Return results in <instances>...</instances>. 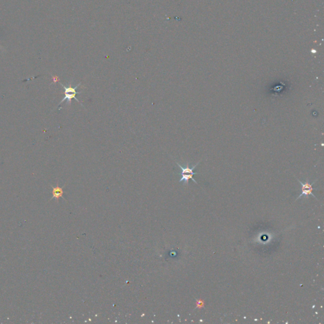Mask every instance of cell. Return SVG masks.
I'll return each instance as SVG.
<instances>
[{
	"label": "cell",
	"instance_id": "obj_1",
	"mask_svg": "<svg viewBox=\"0 0 324 324\" xmlns=\"http://www.w3.org/2000/svg\"><path fill=\"white\" fill-rule=\"evenodd\" d=\"M298 181L301 184L302 186V188H301V191H302V193L301 194H300V195L297 198V199H296V200H298V199L301 198V197L302 196H305V197H307L309 195H312L315 198H316V196L314 195V194H313V191L315 190V189H314L313 187V185L315 184V182L317 181V180H315V181H314L312 184H309V182H308V180H307L306 181H305V182L303 183L302 182H301L300 180H299V179H298Z\"/></svg>",
	"mask_w": 324,
	"mask_h": 324
},
{
	"label": "cell",
	"instance_id": "obj_2",
	"mask_svg": "<svg viewBox=\"0 0 324 324\" xmlns=\"http://www.w3.org/2000/svg\"><path fill=\"white\" fill-rule=\"evenodd\" d=\"M200 161H199V162H198V163L197 164H196L195 165H194V166H193L192 168H190V167H189V163H187V165H186V167H185V168H184V167H182V166L181 165H180V164H179V163H177V162H176V163H177V165H178V166H179V167H180V169H181V173H180V174H192V175H196V174H198V173H197V172H193V170H194V169H195V168L196 167V166H198V165L199 164H200Z\"/></svg>",
	"mask_w": 324,
	"mask_h": 324
},
{
	"label": "cell",
	"instance_id": "obj_3",
	"mask_svg": "<svg viewBox=\"0 0 324 324\" xmlns=\"http://www.w3.org/2000/svg\"><path fill=\"white\" fill-rule=\"evenodd\" d=\"M52 187L53 189V191H52L53 197L52 198V199L54 198L58 201L60 198H63V187H59L58 184H57L56 187H53L52 186Z\"/></svg>",
	"mask_w": 324,
	"mask_h": 324
},
{
	"label": "cell",
	"instance_id": "obj_4",
	"mask_svg": "<svg viewBox=\"0 0 324 324\" xmlns=\"http://www.w3.org/2000/svg\"><path fill=\"white\" fill-rule=\"evenodd\" d=\"M64 94H65L64 98H63V100H62L61 101H60V104H61L62 103H63L64 101L67 100V103H68L69 105H70V104H71V102H72V99H75L76 101H78V103H80L79 100H78V99H77V98H76V96L77 94H76V93H70V92H69V93H64Z\"/></svg>",
	"mask_w": 324,
	"mask_h": 324
},
{
	"label": "cell",
	"instance_id": "obj_5",
	"mask_svg": "<svg viewBox=\"0 0 324 324\" xmlns=\"http://www.w3.org/2000/svg\"><path fill=\"white\" fill-rule=\"evenodd\" d=\"M60 85H61V86L63 87L64 89H65L64 93H69V92H70V93L79 94V93H81V92H77L76 91V89L77 88V87L81 85V83H79V84H78V85H77L76 87H72V84H69V86H68V87H65V86H63V85L62 84V83H60Z\"/></svg>",
	"mask_w": 324,
	"mask_h": 324
},
{
	"label": "cell",
	"instance_id": "obj_6",
	"mask_svg": "<svg viewBox=\"0 0 324 324\" xmlns=\"http://www.w3.org/2000/svg\"><path fill=\"white\" fill-rule=\"evenodd\" d=\"M182 175V177L181 179H180L179 182H184V184H188L189 183V180L191 179L193 180V181L195 182L196 184H198V182L196 181L195 180H194V179L193 178V175L192 174H181Z\"/></svg>",
	"mask_w": 324,
	"mask_h": 324
},
{
	"label": "cell",
	"instance_id": "obj_7",
	"mask_svg": "<svg viewBox=\"0 0 324 324\" xmlns=\"http://www.w3.org/2000/svg\"><path fill=\"white\" fill-rule=\"evenodd\" d=\"M204 305H205V303H204V301L202 300H198L197 302H196V308H201L202 307H204Z\"/></svg>",
	"mask_w": 324,
	"mask_h": 324
},
{
	"label": "cell",
	"instance_id": "obj_8",
	"mask_svg": "<svg viewBox=\"0 0 324 324\" xmlns=\"http://www.w3.org/2000/svg\"><path fill=\"white\" fill-rule=\"evenodd\" d=\"M52 78H53V83H56L57 82H59V78L58 77V76H54L52 77Z\"/></svg>",
	"mask_w": 324,
	"mask_h": 324
}]
</instances>
